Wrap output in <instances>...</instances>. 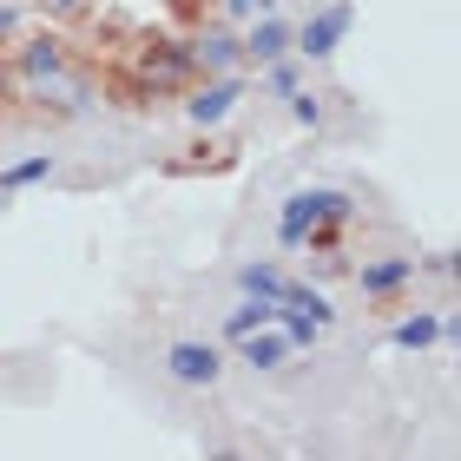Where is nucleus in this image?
<instances>
[{
    "label": "nucleus",
    "mask_w": 461,
    "mask_h": 461,
    "mask_svg": "<svg viewBox=\"0 0 461 461\" xmlns=\"http://www.w3.org/2000/svg\"><path fill=\"white\" fill-rule=\"evenodd\" d=\"M20 86H27V93H59V106H67V113L93 106L86 79H79L73 59H67V40H53V33H40V40L20 47Z\"/></svg>",
    "instance_id": "obj_1"
},
{
    "label": "nucleus",
    "mask_w": 461,
    "mask_h": 461,
    "mask_svg": "<svg viewBox=\"0 0 461 461\" xmlns=\"http://www.w3.org/2000/svg\"><path fill=\"white\" fill-rule=\"evenodd\" d=\"M356 218V198L337 192V185H310V192H290L284 198V212H277V244L284 250H303V238L317 224H343Z\"/></svg>",
    "instance_id": "obj_2"
},
{
    "label": "nucleus",
    "mask_w": 461,
    "mask_h": 461,
    "mask_svg": "<svg viewBox=\"0 0 461 461\" xmlns=\"http://www.w3.org/2000/svg\"><path fill=\"white\" fill-rule=\"evenodd\" d=\"M192 47L185 40H145L139 59H132V106H145V99H158V93H178L185 79H192Z\"/></svg>",
    "instance_id": "obj_3"
},
{
    "label": "nucleus",
    "mask_w": 461,
    "mask_h": 461,
    "mask_svg": "<svg viewBox=\"0 0 461 461\" xmlns=\"http://www.w3.org/2000/svg\"><path fill=\"white\" fill-rule=\"evenodd\" d=\"M356 27V7L349 0H337V7H317L303 20V33H290V53H303V59H330L343 47V33Z\"/></svg>",
    "instance_id": "obj_4"
},
{
    "label": "nucleus",
    "mask_w": 461,
    "mask_h": 461,
    "mask_svg": "<svg viewBox=\"0 0 461 461\" xmlns=\"http://www.w3.org/2000/svg\"><path fill=\"white\" fill-rule=\"evenodd\" d=\"M165 375L172 383H185V389H212L218 375H224V356H218V343H172L165 349Z\"/></svg>",
    "instance_id": "obj_5"
},
{
    "label": "nucleus",
    "mask_w": 461,
    "mask_h": 461,
    "mask_svg": "<svg viewBox=\"0 0 461 461\" xmlns=\"http://www.w3.org/2000/svg\"><path fill=\"white\" fill-rule=\"evenodd\" d=\"M238 99H244V79H238V73H212L192 99H185V113H192V125H204V132H212L218 119H230V106H238Z\"/></svg>",
    "instance_id": "obj_6"
},
{
    "label": "nucleus",
    "mask_w": 461,
    "mask_h": 461,
    "mask_svg": "<svg viewBox=\"0 0 461 461\" xmlns=\"http://www.w3.org/2000/svg\"><path fill=\"white\" fill-rule=\"evenodd\" d=\"M290 356H297V349H290V337H284L277 323H264V330H250V337H238V363H244V369H258V375L284 369Z\"/></svg>",
    "instance_id": "obj_7"
},
{
    "label": "nucleus",
    "mask_w": 461,
    "mask_h": 461,
    "mask_svg": "<svg viewBox=\"0 0 461 461\" xmlns=\"http://www.w3.org/2000/svg\"><path fill=\"white\" fill-rule=\"evenodd\" d=\"M284 53H290V27L277 14H258L250 33L238 40V59H250V67H270V59H284Z\"/></svg>",
    "instance_id": "obj_8"
},
{
    "label": "nucleus",
    "mask_w": 461,
    "mask_h": 461,
    "mask_svg": "<svg viewBox=\"0 0 461 461\" xmlns=\"http://www.w3.org/2000/svg\"><path fill=\"white\" fill-rule=\"evenodd\" d=\"M402 284H415V258H369V264H356V290H363V297H395Z\"/></svg>",
    "instance_id": "obj_9"
},
{
    "label": "nucleus",
    "mask_w": 461,
    "mask_h": 461,
    "mask_svg": "<svg viewBox=\"0 0 461 461\" xmlns=\"http://www.w3.org/2000/svg\"><path fill=\"white\" fill-rule=\"evenodd\" d=\"M185 47H192V67H204V73H230L238 67V33H224V27H204V33L185 40Z\"/></svg>",
    "instance_id": "obj_10"
},
{
    "label": "nucleus",
    "mask_w": 461,
    "mask_h": 461,
    "mask_svg": "<svg viewBox=\"0 0 461 461\" xmlns=\"http://www.w3.org/2000/svg\"><path fill=\"white\" fill-rule=\"evenodd\" d=\"M270 317H277V297H244V303L224 317V337L238 343V337H250V330H264Z\"/></svg>",
    "instance_id": "obj_11"
},
{
    "label": "nucleus",
    "mask_w": 461,
    "mask_h": 461,
    "mask_svg": "<svg viewBox=\"0 0 461 461\" xmlns=\"http://www.w3.org/2000/svg\"><path fill=\"white\" fill-rule=\"evenodd\" d=\"M277 303H290V310H303V317H310V323H323V330L337 323V310H330V297H323V290H310V284H290V277H284V290H277Z\"/></svg>",
    "instance_id": "obj_12"
},
{
    "label": "nucleus",
    "mask_w": 461,
    "mask_h": 461,
    "mask_svg": "<svg viewBox=\"0 0 461 461\" xmlns=\"http://www.w3.org/2000/svg\"><path fill=\"white\" fill-rule=\"evenodd\" d=\"M435 337H442V317H402V323L389 330V343H395V349H429Z\"/></svg>",
    "instance_id": "obj_13"
},
{
    "label": "nucleus",
    "mask_w": 461,
    "mask_h": 461,
    "mask_svg": "<svg viewBox=\"0 0 461 461\" xmlns=\"http://www.w3.org/2000/svg\"><path fill=\"white\" fill-rule=\"evenodd\" d=\"M238 290H244V297H277V290H284V270H277V264H244V270H238Z\"/></svg>",
    "instance_id": "obj_14"
},
{
    "label": "nucleus",
    "mask_w": 461,
    "mask_h": 461,
    "mask_svg": "<svg viewBox=\"0 0 461 461\" xmlns=\"http://www.w3.org/2000/svg\"><path fill=\"white\" fill-rule=\"evenodd\" d=\"M33 178H53V158H47V152L7 165V172H0V192H20V185H33Z\"/></svg>",
    "instance_id": "obj_15"
},
{
    "label": "nucleus",
    "mask_w": 461,
    "mask_h": 461,
    "mask_svg": "<svg viewBox=\"0 0 461 461\" xmlns=\"http://www.w3.org/2000/svg\"><path fill=\"white\" fill-rule=\"evenodd\" d=\"M303 86V79H297V59H270V67H264V93H277V99H290V93H297Z\"/></svg>",
    "instance_id": "obj_16"
},
{
    "label": "nucleus",
    "mask_w": 461,
    "mask_h": 461,
    "mask_svg": "<svg viewBox=\"0 0 461 461\" xmlns=\"http://www.w3.org/2000/svg\"><path fill=\"white\" fill-rule=\"evenodd\" d=\"M290 113H297V125H310V132H317V125H323V99L297 86V93H290Z\"/></svg>",
    "instance_id": "obj_17"
},
{
    "label": "nucleus",
    "mask_w": 461,
    "mask_h": 461,
    "mask_svg": "<svg viewBox=\"0 0 461 461\" xmlns=\"http://www.w3.org/2000/svg\"><path fill=\"white\" fill-rule=\"evenodd\" d=\"M224 7V20H258V14H270V0H218Z\"/></svg>",
    "instance_id": "obj_18"
},
{
    "label": "nucleus",
    "mask_w": 461,
    "mask_h": 461,
    "mask_svg": "<svg viewBox=\"0 0 461 461\" xmlns=\"http://www.w3.org/2000/svg\"><path fill=\"white\" fill-rule=\"evenodd\" d=\"M415 270H429V277H455L461 258H455V250H435V258H429V264H415Z\"/></svg>",
    "instance_id": "obj_19"
},
{
    "label": "nucleus",
    "mask_w": 461,
    "mask_h": 461,
    "mask_svg": "<svg viewBox=\"0 0 461 461\" xmlns=\"http://www.w3.org/2000/svg\"><path fill=\"white\" fill-rule=\"evenodd\" d=\"M40 7H47L53 20H73V14H86V7H93V0H40Z\"/></svg>",
    "instance_id": "obj_20"
},
{
    "label": "nucleus",
    "mask_w": 461,
    "mask_h": 461,
    "mask_svg": "<svg viewBox=\"0 0 461 461\" xmlns=\"http://www.w3.org/2000/svg\"><path fill=\"white\" fill-rule=\"evenodd\" d=\"M14 27H20V14H14V7H0V47L14 40Z\"/></svg>",
    "instance_id": "obj_21"
}]
</instances>
